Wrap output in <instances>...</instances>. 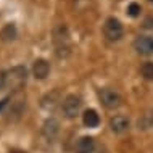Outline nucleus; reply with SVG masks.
<instances>
[{
	"mask_svg": "<svg viewBox=\"0 0 153 153\" xmlns=\"http://www.w3.org/2000/svg\"><path fill=\"white\" fill-rule=\"evenodd\" d=\"M152 21H153V18H148L147 21H145V27H153V24H152Z\"/></svg>",
	"mask_w": 153,
	"mask_h": 153,
	"instance_id": "a211bd4d",
	"label": "nucleus"
},
{
	"mask_svg": "<svg viewBox=\"0 0 153 153\" xmlns=\"http://www.w3.org/2000/svg\"><path fill=\"white\" fill-rule=\"evenodd\" d=\"M103 34H105V37L108 40H111V42H116V40H119L124 34V27L119 19L116 18H108L105 21V24H103Z\"/></svg>",
	"mask_w": 153,
	"mask_h": 153,
	"instance_id": "7ed1b4c3",
	"label": "nucleus"
},
{
	"mask_svg": "<svg viewBox=\"0 0 153 153\" xmlns=\"http://www.w3.org/2000/svg\"><path fill=\"white\" fill-rule=\"evenodd\" d=\"M140 11H142V7H140L139 3H135V2L129 3V7H127V15L132 16V18H137V16L140 15Z\"/></svg>",
	"mask_w": 153,
	"mask_h": 153,
	"instance_id": "dca6fc26",
	"label": "nucleus"
},
{
	"mask_svg": "<svg viewBox=\"0 0 153 153\" xmlns=\"http://www.w3.org/2000/svg\"><path fill=\"white\" fill-rule=\"evenodd\" d=\"M110 129L114 132V134H124L127 129H129V119L123 114H116L110 119Z\"/></svg>",
	"mask_w": 153,
	"mask_h": 153,
	"instance_id": "0eeeda50",
	"label": "nucleus"
},
{
	"mask_svg": "<svg viewBox=\"0 0 153 153\" xmlns=\"http://www.w3.org/2000/svg\"><path fill=\"white\" fill-rule=\"evenodd\" d=\"M58 132H60V124L56 119H47V121L44 123V127H42V134L47 137L48 140H55L56 139V135H58Z\"/></svg>",
	"mask_w": 153,
	"mask_h": 153,
	"instance_id": "9d476101",
	"label": "nucleus"
},
{
	"mask_svg": "<svg viewBox=\"0 0 153 153\" xmlns=\"http://www.w3.org/2000/svg\"><path fill=\"white\" fill-rule=\"evenodd\" d=\"M50 73V63L44 58H39L34 61L32 65V74H34L36 79H45Z\"/></svg>",
	"mask_w": 153,
	"mask_h": 153,
	"instance_id": "6e6552de",
	"label": "nucleus"
},
{
	"mask_svg": "<svg viewBox=\"0 0 153 153\" xmlns=\"http://www.w3.org/2000/svg\"><path fill=\"white\" fill-rule=\"evenodd\" d=\"M137 126H139V129H143V131H145V129H150V127L153 126V110L145 111V113L140 116Z\"/></svg>",
	"mask_w": 153,
	"mask_h": 153,
	"instance_id": "ddd939ff",
	"label": "nucleus"
},
{
	"mask_svg": "<svg viewBox=\"0 0 153 153\" xmlns=\"http://www.w3.org/2000/svg\"><path fill=\"white\" fill-rule=\"evenodd\" d=\"M8 102H10V98H3V100H0V113H2V111H3V108H5V106L8 105Z\"/></svg>",
	"mask_w": 153,
	"mask_h": 153,
	"instance_id": "f3484780",
	"label": "nucleus"
},
{
	"mask_svg": "<svg viewBox=\"0 0 153 153\" xmlns=\"http://www.w3.org/2000/svg\"><path fill=\"white\" fill-rule=\"evenodd\" d=\"M98 98H100L102 105L105 106V108H108V110H116L123 103L121 95H119L114 89H108V87L98 90Z\"/></svg>",
	"mask_w": 153,
	"mask_h": 153,
	"instance_id": "f03ea898",
	"label": "nucleus"
},
{
	"mask_svg": "<svg viewBox=\"0 0 153 153\" xmlns=\"http://www.w3.org/2000/svg\"><path fill=\"white\" fill-rule=\"evenodd\" d=\"M150 2H152V3H153V0H150Z\"/></svg>",
	"mask_w": 153,
	"mask_h": 153,
	"instance_id": "aec40b11",
	"label": "nucleus"
},
{
	"mask_svg": "<svg viewBox=\"0 0 153 153\" xmlns=\"http://www.w3.org/2000/svg\"><path fill=\"white\" fill-rule=\"evenodd\" d=\"M55 97H58V90H55V92L45 95V97L42 98V106H44V108H53V106L56 105Z\"/></svg>",
	"mask_w": 153,
	"mask_h": 153,
	"instance_id": "4468645a",
	"label": "nucleus"
},
{
	"mask_svg": "<svg viewBox=\"0 0 153 153\" xmlns=\"http://www.w3.org/2000/svg\"><path fill=\"white\" fill-rule=\"evenodd\" d=\"M134 48L140 55H153V37L152 36H140L135 39Z\"/></svg>",
	"mask_w": 153,
	"mask_h": 153,
	"instance_id": "423d86ee",
	"label": "nucleus"
},
{
	"mask_svg": "<svg viewBox=\"0 0 153 153\" xmlns=\"http://www.w3.org/2000/svg\"><path fill=\"white\" fill-rule=\"evenodd\" d=\"M95 150V140L94 137H89V135H84L76 142V147H74V152L76 153H94Z\"/></svg>",
	"mask_w": 153,
	"mask_h": 153,
	"instance_id": "1a4fd4ad",
	"label": "nucleus"
},
{
	"mask_svg": "<svg viewBox=\"0 0 153 153\" xmlns=\"http://www.w3.org/2000/svg\"><path fill=\"white\" fill-rule=\"evenodd\" d=\"M27 69L24 66H13L11 69L0 73V89L2 90H18L26 84Z\"/></svg>",
	"mask_w": 153,
	"mask_h": 153,
	"instance_id": "f257e3e1",
	"label": "nucleus"
},
{
	"mask_svg": "<svg viewBox=\"0 0 153 153\" xmlns=\"http://www.w3.org/2000/svg\"><path fill=\"white\" fill-rule=\"evenodd\" d=\"M10 153H24V152H18V150H13V152H10Z\"/></svg>",
	"mask_w": 153,
	"mask_h": 153,
	"instance_id": "6ab92c4d",
	"label": "nucleus"
},
{
	"mask_svg": "<svg viewBox=\"0 0 153 153\" xmlns=\"http://www.w3.org/2000/svg\"><path fill=\"white\" fill-rule=\"evenodd\" d=\"M82 123L87 127H97L100 124V116L95 110H85L82 114Z\"/></svg>",
	"mask_w": 153,
	"mask_h": 153,
	"instance_id": "9b49d317",
	"label": "nucleus"
},
{
	"mask_svg": "<svg viewBox=\"0 0 153 153\" xmlns=\"http://www.w3.org/2000/svg\"><path fill=\"white\" fill-rule=\"evenodd\" d=\"M140 73H142V76L145 77L147 81H153V61L143 63L142 68H140Z\"/></svg>",
	"mask_w": 153,
	"mask_h": 153,
	"instance_id": "2eb2a0df",
	"label": "nucleus"
},
{
	"mask_svg": "<svg viewBox=\"0 0 153 153\" xmlns=\"http://www.w3.org/2000/svg\"><path fill=\"white\" fill-rule=\"evenodd\" d=\"M55 45H56V55L58 56L69 55V36L65 26H58L55 29Z\"/></svg>",
	"mask_w": 153,
	"mask_h": 153,
	"instance_id": "39448f33",
	"label": "nucleus"
},
{
	"mask_svg": "<svg viewBox=\"0 0 153 153\" xmlns=\"http://www.w3.org/2000/svg\"><path fill=\"white\" fill-rule=\"evenodd\" d=\"M16 37V27L15 24H5L3 26V29L0 31V39L3 40V42H10V40H13Z\"/></svg>",
	"mask_w": 153,
	"mask_h": 153,
	"instance_id": "f8f14e48",
	"label": "nucleus"
},
{
	"mask_svg": "<svg viewBox=\"0 0 153 153\" xmlns=\"http://www.w3.org/2000/svg\"><path fill=\"white\" fill-rule=\"evenodd\" d=\"M81 105H82V102H81V98L77 97V95H74V94L68 95V97L63 100V103H61V111H63L65 118L74 119L77 114H79Z\"/></svg>",
	"mask_w": 153,
	"mask_h": 153,
	"instance_id": "20e7f679",
	"label": "nucleus"
}]
</instances>
